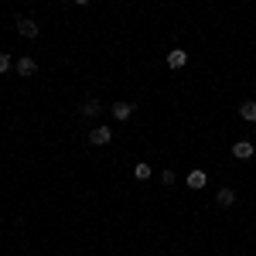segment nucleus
Returning <instances> with one entry per match:
<instances>
[{
  "mask_svg": "<svg viewBox=\"0 0 256 256\" xmlns=\"http://www.w3.org/2000/svg\"><path fill=\"white\" fill-rule=\"evenodd\" d=\"M239 116L246 120V123H256V102H253V99H250V102H242V106H239Z\"/></svg>",
  "mask_w": 256,
  "mask_h": 256,
  "instance_id": "nucleus-8",
  "label": "nucleus"
},
{
  "mask_svg": "<svg viewBox=\"0 0 256 256\" xmlns=\"http://www.w3.org/2000/svg\"><path fill=\"white\" fill-rule=\"evenodd\" d=\"M14 68H18V76H24V79H28V76H34V72H38V62H34V58H20Z\"/></svg>",
  "mask_w": 256,
  "mask_h": 256,
  "instance_id": "nucleus-5",
  "label": "nucleus"
},
{
  "mask_svg": "<svg viewBox=\"0 0 256 256\" xmlns=\"http://www.w3.org/2000/svg\"><path fill=\"white\" fill-rule=\"evenodd\" d=\"M18 31L24 38H38V20L34 18H18Z\"/></svg>",
  "mask_w": 256,
  "mask_h": 256,
  "instance_id": "nucleus-3",
  "label": "nucleus"
},
{
  "mask_svg": "<svg viewBox=\"0 0 256 256\" xmlns=\"http://www.w3.org/2000/svg\"><path fill=\"white\" fill-rule=\"evenodd\" d=\"M216 198H218V205H226V208H229V205H236V192H232V188H222Z\"/></svg>",
  "mask_w": 256,
  "mask_h": 256,
  "instance_id": "nucleus-10",
  "label": "nucleus"
},
{
  "mask_svg": "<svg viewBox=\"0 0 256 256\" xmlns=\"http://www.w3.org/2000/svg\"><path fill=\"white\" fill-rule=\"evenodd\" d=\"M72 4H89V0H72Z\"/></svg>",
  "mask_w": 256,
  "mask_h": 256,
  "instance_id": "nucleus-13",
  "label": "nucleus"
},
{
  "mask_svg": "<svg viewBox=\"0 0 256 256\" xmlns=\"http://www.w3.org/2000/svg\"><path fill=\"white\" fill-rule=\"evenodd\" d=\"M4 72H10V55H7V52H0V76H4Z\"/></svg>",
  "mask_w": 256,
  "mask_h": 256,
  "instance_id": "nucleus-12",
  "label": "nucleus"
},
{
  "mask_svg": "<svg viewBox=\"0 0 256 256\" xmlns=\"http://www.w3.org/2000/svg\"><path fill=\"white\" fill-rule=\"evenodd\" d=\"M99 113H102V106H99L96 99H86L82 102V116H99Z\"/></svg>",
  "mask_w": 256,
  "mask_h": 256,
  "instance_id": "nucleus-9",
  "label": "nucleus"
},
{
  "mask_svg": "<svg viewBox=\"0 0 256 256\" xmlns=\"http://www.w3.org/2000/svg\"><path fill=\"white\" fill-rule=\"evenodd\" d=\"M232 158L236 160H250L253 158V144H250V140H239L236 147H232Z\"/></svg>",
  "mask_w": 256,
  "mask_h": 256,
  "instance_id": "nucleus-4",
  "label": "nucleus"
},
{
  "mask_svg": "<svg viewBox=\"0 0 256 256\" xmlns=\"http://www.w3.org/2000/svg\"><path fill=\"white\" fill-rule=\"evenodd\" d=\"M113 116L116 120H130L134 116V102H113Z\"/></svg>",
  "mask_w": 256,
  "mask_h": 256,
  "instance_id": "nucleus-6",
  "label": "nucleus"
},
{
  "mask_svg": "<svg viewBox=\"0 0 256 256\" xmlns=\"http://www.w3.org/2000/svg\"><path fill=\"white\" fill-rule=\"evenodd\" d=\"M134 174H137L140 181H147V178H150V164H137V168H134Z\"/></svg>",
  "mask_w": 256,
  "mask_h": 256,
  "instance_id": "nucleus-11",
  "label": "nucleus"
},
{
  "mask_svg": "<svg viewBox=\"0 0 256 256\" xmlns=\"http://www.w3.org/2000/svg\"><path fill=\"white\" fill-rule=\"evenodd\" d=\"M205 184H208V178H205V171H192V174H188V188H195V192H202Z\"/></svg>",
  "mask_w": 256,
  "mask_h": 256,
  "instance_id": "nucleus-7",
  "label": "nucleus"
},
{
  "mask_svg": "<svg viewBox=\"0 0 256 256\" xmlns=\"http://www.w3.org/2000/svg\"><path fill=\"white\" fill-rule=\"evenodd\" d=\"M110 140H113V130H110V126H96V130L89 134V144H92V147H106Z\"/></svg>",
  "mask_w": 256,
  "mask_h": 256,
  "instance_id": "nucleus-1",
  "label": "nucleus"
},
{
  "mask_svg": "<svg viewBox=\"0 0 256 256\" xmlns=\"http://www.w3.org/2000/svg\"><path fill=\"white\" fill-rule=\"evenodd\" d=\"M188 65V52L184 48H171L168 52V68H184Z\"/></svg>",
  "mask_w": 256,
  "mask_h": 256,
  "instance_id": "nucleus-2",
  "label": "nucleus"
}]
</instances>
